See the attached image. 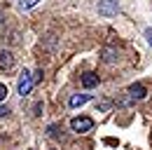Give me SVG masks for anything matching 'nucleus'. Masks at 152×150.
<instances>
[{
    "label": "nucleus",
    "instance_id": "1",
    "mask_svg": "<svg viewBox=\"0 0 152 150\" xmlns=\"http://www.w3.org/2000/svg\"><path fill=\"white\" fill-rule=\"evenodd\" d=\"M70 129L73 131H77V134H87V131H91L94 129V120L91 117H73L70 120Z\"/></svg>",
    "mask_w": 152,
    "mask_h": 150
},
{
    "label": "nucleus",
    "instance_id": "2",
    "mask_svg": "<svg viewBox=\"0 0 152 150\" xmlns=\"http://www.w3.org/2000/svg\"><path fill=\"white\" fill-rule=\"evenodd\" d=\"M33 85H35V80H33V75L28 73V71H23V73L19 75V82H17V92H19L21 96H26V94H31V89H33Z\"/></svg>",
    "mask_w": 152,
    "mask_h": 150
},
{
    "label": "nucleus",
    "instance_id": "3",
    "mask_svg": "<svg viewBox=\"0 0 152 150\" xmlns=\"http://www.w3.org/2000/svg\"><path fill=\"white\" fill-rule=\"evenodd\" d=\"M117 12H119L117 0H101L98 2V14L101 17H117Z\"/></svg>",
    "mask_w": 152,
    "mask_h": 150
},
{
    "label": "nucleus",
    "instance_id": "4",
    "mask_svg": "<svg viewBox=\"0 0 152 150\" xmlns=\"http://www.w3.org/2000/svg\"><path fill=\"white\" fill-rule=\"evenodd\" d=\"M12 68H14V54L10 49H0V71L10 73Z\"/></svg>",
    "mask_w": 152,
    "mask_h": 150
},
{
    "label": "nucleus",
    "instance_id": "5",
    "mask_svg": "<svg viewBox=\"0 0 152 150\" xmlns=\"http://www.w3.org/2000/svg\"><path fill=\"white\" fill-rule=\"evenodd\" d=\"M126 94H129V99H133V101H140V99H145L148 89H145L143 85H131V87L126 89Z\"/></svg>",
    "mask_w": 152,
    "mask_h": 150
},
{
    "label": "nucleus",
    "instance_id": "6",
    "mask_svg": "<svg viewBox=\"0 0 152 150\" xmlns=\"http://www.w3.org/2000/svg\"><path fill=\"white\" fill-rule=\"evenodd\" d=\"M87 101H91V94H73L70 101H68V106H70V108H77V106H84Z\"/></svg>",
    "mask_w": 152,
    "mask_h": 150
},
{
    "label": "nucleus",
    "instance_id": "7",
    "mask_svg": "<svg viewBox=\"0 0 152 150\" xmlns=\"http://www.w3.org/2000/svg\"><path fill=\"white\" fill-rule=\"evenodd\" d=\"M101 59H103L105 63H115V61L119 59V54H117V49H110V47H103V49H101Z\"/></svg>",
    "mask_w": 152,
    "mask_h": 150
},
{
    "label": "nucleus",
    "instance_id": "8",
    "mask_svg": "<svg viewBox=\"0 0 152 150\" xmlns=\"http://www.w3.org/2000/svg\"><path fill=\"white\" fill-rule=\"evenodd\" d=\"M82 85H84L87 89L96 87V85H98V75H96V73H91V71H89V73H84V75H82Z\"/></svg>",
    "mask_w": 152,
    "mask_h": 150
},
{
    "label": "nucleus",
    "instance_id": "9",
    "mask_svg": "<svg viewBox=\"0 0 152 150\" xmlns=\"http://www.w3.org/2000/svg\"><path fill=\"white\" fill-rule=\"evenodd\" d=\"M40 0H19V10H31V7H35Z\"/></svg>",
    "mask_w": 152,
    "mask_h": 150
},
{
    "label": "nucleus",
    "instance_id": "10",
    "mask_svg": "<svg viewBox=\"0 0 152 150\" xmlns=\"http://www.w3.org/2000/svg\"><path fill=\"white\" fill-rule=\"evenodd\" d=\"M145 40H148V45L152 47V28H145Z\"/></svg>",
    "mask_w": 152,
    "mask_h": 150
},
{
    "label": "nucleus",
    "instance_id": "11",
    "mask_svg": "<svg viewBox=\"0 0 152 150\" xmlns=\"http://www.w3.org/2000/svg\"><path fill=\"white\" fill-rule=\"evenodd\" d=\"M5 96H7V87L0 82V101H5Z\"/></svg>",
    "mask_w": 152,
    "mask_h": 150
},
{
    "label": "nucleus",
    "instance_id": "12",
    "mask_svg": "<svg viewBox=\"0 0 152 150\" xmlns=\"http://www.w3.org/2000/svg\"><path fill=\"white\" fill-rule=\"evenodd\" d=\"M33 80H35V82H42V71H35V75H33Z\"/></svg>",
    "mask_w": 152,
    "mask_h": 150
},
{
    "label": "nucleus",
    "instance_id": "13",
    "mask_svg": "<svg viewBox=\"0 0 152 150\" xmlns=\"http://www.w3.org/2000/svg\"><path fill=\"white\" fill-rule=\"evenodd\" d=\"M7 112H10V110H7V108H0V117H5Z\"/></svg>",
    "mask_w": 152,
    "mask_h": 150
}]
</instances>
